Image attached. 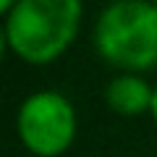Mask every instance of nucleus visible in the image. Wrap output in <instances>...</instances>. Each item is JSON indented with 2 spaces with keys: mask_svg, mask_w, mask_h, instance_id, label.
Segmentation results:
<instances>
[{
  "mask_svg": "<svg viewBox=\"0 0 157 157\" xmlns=\"http://www.w3.org/2000/svg\"><path fill=\"white\" fill-rule=\"evenodd\" d=\"M78 11L76 0H21L8 18V39L29 60H50L71 42Z\"/></svg>",
  "mask_w": 157,
  "mask_h": 157,
  "instance_id": "nucleus-1",
  "label": "nucleus"
},
{
  "mask_svg": "<svg viewBox=\"0 0 157 157\" xmlns=\"http://www.w3.org/2000/svg\"><path fill=\"white\" fill-rule=\"evenodd\" d=\"M97 47L118 66L147 68L157 60V6L115 3L100 16Z\"/></svg>",
  "mask_w": 157,
  "mask_h": 157,
  "instance_id": "nucleus-2",
  "label": "nucleus"
},
{
  "mask_svg": "<svg viewBox=\"0 0 157 157\" xmlns=\"http://www.w3.org/2000/svg\"><path fill=\"white\" fill-rule=\"evenodd\" d=\"M18 128H21L24 141L34 152L55 155L63 147H68L73 136V110L60 94L39 92L21 105Z\"/></svg>",
  "mask_w": 157,
  "mask_h": 157,
  "instance_id": "nucleus-3",
  "label": "nucleus"
},
{
  "mask_svg": "<svg viewBox=\"0 0 157 157\" xmlns=\"http://www.w3.org/2000/svg\"><path fill=\"white\" fill-rule=\"evenodd\" d=\"M149 86L136 76H121L107 86V102L121 113H139L147 105H152Z\"/></svg>",
  "mask_w": 157,
  "mask_h": 157,
  "instance_id": "nucleus-4",
  "label": "nucleus"
},
{
  "mask_svg": "<svg viewBox=\"0 0 157 157\" xmlns=\"http://www.w3.org/2000/svg\"><path fill=\"white\" fill-rule=\"evenodd\" d=\"M152 110H155V115H157V89H155V97H152Z\"/></svg>",
  "mask_w": 157,
  "mask_h": 157,
  "instance_id": "nucleus-5",
  "label": "nucleus"
}]
</instances>
